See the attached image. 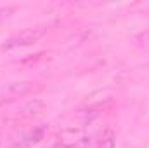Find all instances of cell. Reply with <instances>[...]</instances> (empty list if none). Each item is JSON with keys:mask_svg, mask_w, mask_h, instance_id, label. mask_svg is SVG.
Returning a JSON list of instances; mask_svg holds the SVG:
<instances>
[{"mask_svg": "<svg viewBox=\"0 0 149 148\" xmlns=\"http://www.w3.org/2000/svg\"><path fill=\"white\" fill-rule=\"evenodd\" d=\"M37 87L31 84V82H12L9 84L5 89H3V94H9L12 98H17V96H24L31 91H35Z\"/></svg>", "mask_w": 149, "mask_h": 148, "instance_id": "cell-3", "label": "cell"}, {"mask_svg": "<svg viewBox=\"0 0 149 148\" xmlns=\"http://www.w3.org/2000/svg\"><path fill=\"white\" fill-rule=\"evenodd\" d=\"M45 33H47V28H45V26H35V28L23 30L21 33H17V35H14V37L7 38V40L2 44V49H16V47L31 45V44L38 42Z\"/></svg>", "mask_w": 149, "mask_h": 148, "instance_id": "cell-1", "label": "cell"}, {"mask_svg": "<svg viewBox=\"0 0 149 148\" xmlns=\"http://www.w3.org/2000/svg\"><path fill=\"white\" fill-rule=\"evenodd\" d=\"M43 110H45V105L42 101H38V99H33V101H30L23 108V115H26V117H38V115L43 113Z\"/></svg>", "mask_w": 149, "mask_h": 148, "instance_id": "cell-5", "label": "cell"}, {"mask_svg": "<svg viewBox=\"0 0 149 148\" xmlns=\"http://www.w3.org/2000/svg\"><path fill=\"white\" fill-rule=\"evenodd\" d=\"M43 132H45L43 127H35V129H31L28 132H23V134L17 136L16 145L17 147H31V145H37V143H40L43 140Z\"/></svg>", "mask_w": 149, "mask_h": 148, "instance_id": "cell-2", "label": "cell"}, {"mask_svg": "<svg viewBox=\"0 0 149 148\" xmlns=\"http://www.w3.org/2000/svg\"><path fill=\"white\" fill-rule=\"evenodd\" d=\"M54 148H71V147H68V145H64V143H59V145H56Z\"/></svg>", "mask_w": 149, "mask_h": 148, "instance_id": "cell-7", "label": "cell"}, {"mask_svg": "<svg viewBox=\"0 0 149 148\" xmlns=\"http://www.w3.org/2000/svg\"><path fill=\"white\" fill-rule=\"evenodd\" d=\"M10 12H12V9H0V23H2L5 18H9Z\"/></svg>", "mask_w": 149, "mask_h": 148, "instance_id": "cell-6", "label": "cell"}, {"mask_svg": "<svg viewBox=\"0 0 149 148\" xmlns=\"http://www.w3.org/2000/svg\"><path fill=\"white\" fill-rule=\"evenodd\" d=\"M114 147H116V132H114L113 127H106L99 134L95 148H114Z\"/></svg>", "mask_w": 149, "mask_h": 148, "instance_id": "cell-4", "label": "cell"}]
</instances>
